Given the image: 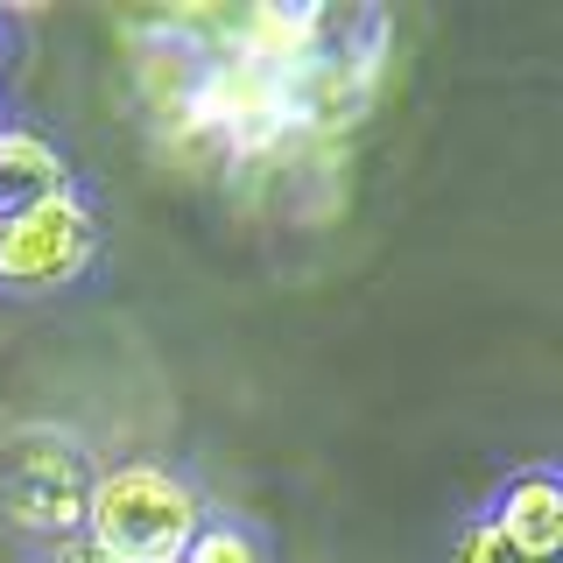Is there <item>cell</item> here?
<instances>
[{"mask_svg":"<svg viewBox=\"0 0 563 563\" xmlns=\"http://www.w3.org/2000/svg\"><path fill=\"white\" fill-rule=\"evenodd\" d=\"M205 500L163 465H113L85 486V528L78 536L113 563H176L198 536Z\"/></svg>","mask_w":563,"mask_h":563,"instance_id":"obj_1","label":"cell"},{"mask_svg":"<svg viewBox=\"0 0 563 563\" xmlns=\"http://www.w3.org/2000/svg\"><path fill=\"white\" fill-rule=\"evenodd\" d=\"M92 205L78 190H57V198H35L22 211L0 219V289H64L92 268Z\"/></svg>","mask_w":563,"mask_h":563,"instance_id":"obj_2","label":"cell"},{"mask_svg":"<svg viewBox=\"0 0 563 563\" xmlns=\"http://www.w3.org/2000/svg\"><path fill=\"white\" fill-rule=\"evenodd\" d=\"M85 486L92 479H78V457L64 444H29L8 472V515L35 536L70 542L85 528Z\"/></svg>","mask_w":563,"mask_h":563,"instance_id":"obj_3","label":"cell"},{"mask_svg":"<svg viewBox=\"0 0 563 563\" xmlns=\"http://www.w3.org/2000/svg\"><path fill=\"white\" fill-rule=\"evenodd\" d=\"M486 521L500 528L528 563H556V550H563V479H550V472H521V479H507L500 507H493Z\"/></svg>","mask_w":563,"mask_h":563,"instance_id":"obj_4","label":"cell"},{"mask_svg":"<svg viewBox=\"0 0 563 563\" xmlns=\"http://www.w3.org/2000/svg\"><path fill=\"white\" fill-rule=\"evenodd\" d=\"M57 190H70L57 141H43L35 128H0V211H22L35 198H57Z\"/></svg>","mask_w":563,"mask_h":563,"instance_id":"obj_5","label":"cell"},{"mask_svg":"<svg viewBox=\"0 0 563 563\" xmlns=\"http://www.w3.org/2000/svg\"><path fill=\"white\" fill-rule=\"evenodd\" d=\"M317 29H324V14L317 8H254L240 22V49L233 57L246 64H261V70H296V64H310L317 57Z\"/></svg>","mask_w":563,"mask_h":563,"instance_id":"obj_6","label":"cell"},{"mask_svg":"<svg viewBox=\"0 0 563 563\" xmlns=\"http://www.w3.org/2000/svg\"><path fill=\"white\" fill-rule=\"evenodd\" d=\"M176 563H268V550H261L240 521H198V536L184 542Z\"/></svg>","mask_w":563,"mask_h":563,"instance_id":"obj_7","label":"cell"},{"mask_svg":"<svg viewBox=\"0 0 563 563\" xmlns=\"http://www.w3.org/2000/svg\"><path fill=\"white\" fill-rule=\"evenodd\" d=\"M451 563H528V556H521L493 521H472L465 536H457V556H451Z\"/></svg>","mask_w":563,"mask_h":563,"instance_id":"obj_8","label":"cell"},{"mask_svg":"<svg viewBox=\"0 0 563 563\" xmlns=\"http://www.w3.org/2000/svg\"><path fill=\"white\" fill-rule=\"evenodd\" d=\"M0 219H8V211H0Z\"/></svg>","mask_w":563,"mask_h":563,"instance_id":"obj_9","label":"cell"}]
</instances>
